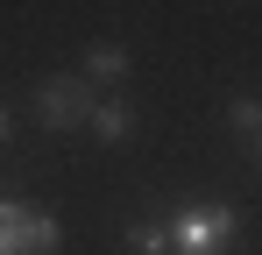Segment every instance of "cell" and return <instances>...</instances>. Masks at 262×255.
Masks as SVG:
<instances>
[{"instance_id":"cell-9","label":"cell","mask_w":262,"mask_h":255,"mask_svg":"<svg viewBox=\"0 0 262 255\" xmlns=\"http://www.w3.org/2000/svg\"><path fill=\"white\" fill-rule=\"evenodd\" d=\"M255 156H262V135H255Z\"/></svg>"},{"instance_id":"cell-6","label":"cell","mask_w":262,"mask_h":255,"mask_svg":"<svg viewBox=\"0 0 262 255\" xmlns=\"http://www.w3.org/2000/svg\"><path fill=\"white\" fill-rule=\"evenodd\" d=\"M227 121L241 128V135H262V99H255V92H241V99H227Z\"/></svg>"},{"instance_id":"cell-5","label":"cell","mask_w":262,"mask_h":255,"mask_svg":"<svg viewBox=\"0 0 262 255\" xmlns=\"http://www.w3.org/2000/svg\"><path fill=\"white\" fill-rule=\"evenodd\" d=\"M92 78H128V50L121 42H92V57H85V85Z\"/></svg>"},{"instance_id":"cell-4","label":"cell","mask_w":262,"mask_h":255,"mask_svg":"<svg viewBox=\"0 0 262 255\" xmlns=\"http://www.w3.org/2000/svg\"><path fill=\"white\" fill-rule=\"evenodd\" d=\"M92 135H99V142H128V135H135V114L121 107V99H92Z\"/></svg>"},{"instance_id":"cell-3","label":"cell","mask_w":262,"mask_h":255,"mask_svg":"<svg viewBox=\"0 0 262 255\" xmlns=\"http://www.w3.org/2000/svg\"><path fill=\"white\" fill-rule=\"evenodd\" d=\"M36 114H43V128H85L92 121V85L85 78H43L36 85Z\"/></svg>"},{"instance_id":"cell-7","label":"cell","mask_w":262,"mask_h":255,"mask_svg":"<svg viewBox=\"0 0 262 255\" xmlns=\"http://www.w3.org/2000/svg\"><path fill=\"white\" fill-rule=\"evenodd\" d=\"M128 248H135V255H163V248H170V234H156L149 220H135V227H128Z\"/></svg>"},{"instance_id":"cell-8","label":"cell","mask_w":262,"mask_h":255,"mask_svg":"<svg viewBox=\"0 0 262 255\" xmlns=\"http://www.w3.org/2000/svg\"><path fill=\"white\" fill-rule=\"evenodd\" d=\"M7 142H14V121H7V107H0V149H7Z\"/></svg>"},{"instance_id":"cell-2","label":"cell","mask_w":262,"mask_h":255,"mask_svg":"<svg viewBox=\"0 0 262 255\" xmlns=\"http://www.w3.org/2000/svg\"><path fill=\"white\" fill-rule=\"evenodd\" d=\"M64 227L43 206H0V255H57Z\"/></svg>"},{"instance_id":"cell-1","label":"cell","mask_w":262,"mask_h":255,"mask_svg":"<svg viewBox=\"0 0 262 255\" xmlns=\"http://www.w3.org/2000/svg\"><path fill=\"white\" fill-rule=\"evenodd\" d=\"M234 206H177V227H170V248L177 255H227L234 248Z\"/></svg>"}]
</instances>
